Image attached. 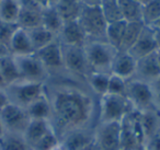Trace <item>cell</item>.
Listing matches in <instances>:
<instances>
[{"mask_svg":"<svg viewBox=\"0 0 160 150\" xmlns=\"http://www.w3.org/2000/svg\"><path fill=\"white\" fill-rule=\"evenodd\" d=\"M53 117L59 129L68 132L82 128L89 122L93 111L92 99L75 88H62L52 100Z\"/></svg>","mask_w":160,"mask_h":150,"instance_id":"1","label":"cell"},{"mask_svg":"<svg viewBox=\"0 0 160 150\" xmlns=\"http://www.w3.org/2000/svg\"><path fill=\"white\" fill-rule=\"evenodd\" d=\"M121 124V146L122 150H145L146 139L140 121V112L134 110L127 114Z\"/></svg>","mask_w":160,"mask_h":150,"instance_id":"2","label":"cell"},{"mask_svg":"<svg viewBox=\"0 0 160 150\" xmlns=\"http://www.w3.org/2000/svg\"><path fill=\"white\" fill-rule=\"evenodd\" d=\"M85 53L91 71L110 73L116 51L107 41H91L85 45Z\"/></svg>","mask_w":160,"mask_h":150,"instance_id":"3","label":"cell"},{"mask_svg":"<svg viewBox=\"0 0 160 150\" xmlns=\"http://www.w3.org/2000/svg\"><path fill=\"white\" fill-rule=\"evenodd\" d=\"M125 95L132 102L135 110L140 111V112L156 111V92L151 83L149 82L140 79L127 81Z\"/></svg>","mask_w":160,"mask_h":150,"instance_id":"4","label":"cell"},{"mask_svg":"<svg viewBox=\"0 0 160 150\" xmlns=\"http://www.w3.org/2000/svg\"><path fill=\"white\" fill-rule=\"evenodd\" d=\"M101 122H121L127 114L135 110L126 95L107 93L101 97Z\"/></svg>","mask_w":160,"mask_h":150,"instance_id":"5","label":"cell"},{"mask_svg":"<svg viewBox=\"0 0 160 150\" xmlns=\"http://www.w3.org/2000/svg\"><path fill=\"white\" fill-rule=\"evenodd\" d=\"M9 100L11 103H14L22 108L29 106L32 102L40 99L44 94V83L43 82H32V81H20L6 87Z\"/></svg>","mask_w":160,"mask_h":150,"instance_id":"6","label":"cell"},{"mask_svg":"<svg viewBox=\"0 0 160 150\" xmlns=\"http://www.w3.org/2000/svg\"><path fill=\"white\" fill-rule=\"evenodd\" d=\"M88 38L92 41H105L108 22L105 21L99 6H85L78 19Z\"/></svg>","mask_w":160,"mask_h":150,"instance_id":"7","label":"cell"},{"mask_svg":"<svg viewBox=\"0 0 160 150\" xmlns=\"http://www.w3.org/2000/svg\"><path fill=\"white\" fill-rule=\"evenodd\" d=\"M96 150H122L120 122H101L93 134Z\"/></svg>","mask_w":160,"mask_h":150,"instance_id":"8","label":"cell"},{"mask_svg":"<svg viewBox=\"0 0 160 150\" xmlns=\"http://www.w3.org/2000/svg\"><path fill=\"white\" fill-rule=\"evenodd\" d=\"M0 121L7 132L23 135L31 118L24 108L10 102L0 113Z\"/></svg>","mask_w":160,"mask_h":150,"instance_id":"9","label":"cell"},{"mask_svg":"<svg viewBox=\"0 0 160 150\" xmlns=\"http://www.w3.org/2000/svg\"><path fill=\"white\" fill-rule=\"evenodd\" d=\"M18 65L21 80L32 82H43L47 78L48 70L45 68L35 54L25 56H14Z\"/></svg>","mask_w":160,"mask_h":150,"instance_id":"10","label":"cell"},{"mask_svg":"<svg viewBox=\"0 0 160 150\" xmlns=\"http://www.w3.org/2000/svg\"><path fill=\"white\" fill-rule=\"evenodd\" d=\"M62 47L65 68L76 76L88 77L90 68L86 57L85 46H69L62 44Z\"/></svg>","mask_w":160,"mask_h":150,"instance_id":"11","label":"cell"},{"mask_svg":"<svg viewBox=\"0 0 160 150\" xmlns=\"http://www.w3.org/2000/svg\"><path fill=\"white\" fill-rule=\"evenodd\" d=\"M158 52V44L157 38H156V32L153 28L145 25L140 33L139 38L135 42V44L132 46L128 53L135 58L136 60L140 58L148 56Z\"/></svg>","mask_w":160,"mask_h":150,"instance_id":"12","label":"cell"},{"mask_svg":"<svg viewBox=\"0 0 160 150\" xmlns=\"http://www.w3.org/2000/svg\"><path fill=\"white\" fill-rule=\"evenodd\" d=\"M35 55L42 62L47 70L49 69H59L64 67V58H62V43L55 40L51 44L46 45L43 48L35 52Z\"/></svg>","mask_w":160,"mask_h":150,"instance_id":"13","label":"cell"},{"mask_svg":"<svg viewBox=\"0 0 160 150\" xmlns=\"http://www.w3.org/2000/svg\"><path fill=\"white\" fill-rule=\"evenodd\" d=\"M136 66L137 60L128 52L118 51L112 62L110 73L118 76L125 80H129L134 75H136Z\"/></svg>","mask_w":160,"mask_h":150,"instance_id":"14","label":"cell"},{"mask_svg":"<svg viewBox=\"0 0 160 150\" xmlns=\"http://www.w3.org/2000/svg\"><path fill=\"white\" fill-rule=\"evenodd\" d=\"M59 35L62 38L60 43L69 46H85L88 41L87 34L78 20L64 23Z\"/></svg>","mask_w":160,"mask_h":150,"instance_id":"15","label":"cell"},{"mask_svg":"<svg viewBox=\"0 0 160 150\" xmlns=\"http://www.w3.org/2000/svg\"><path fill=\"white\" fill-rule=\"evenodd\" d=\"M60 145L64 150H86L93 145V135H90L82 128L70 130Z\"/></svg>","mask_w":160,"mask_h":150,"instance_id":"16","label":"cell"},{"mask_svg":"<svg viewBox=\"0 0 160 150\" xmlns=\"http://www.w3.org/2000/svg\"><path fill=\"white\" fill-rule=\"evenodd\" d=\"M54 129L49 121L45 119H31L28 125L27 129L23 132L25 141L30 146L31 150L38 145V142L42 138H44L49 132Z\"/></svg>","mask_w":160,"mask_h":150,"instance_id":"17","label":"cell"},{"mask_svg":"<svg viewBox=\"0 0 160 150\" xmlns=\"http://www.w3.org/2000/svg\"><path fill=\"white\" fill-rule=\"evenodd\" d=\"M136 75L139 76L140 80L146 82H153L160 76V68L157 59V52L137 60Z\"/></svg>","mask_w":160,"mask_h":150,"instance_id":"18","label":"cell"},{"mask_svg":"<svg viewBox=\"0 0 160 150\" xmlns=\"http://www.w3.org/2000/svg\"><path fill=\"white\" fill-rule=\"evenodd\" d=\"M10 53L13 56H25L35 54L31 38L27 30L19 27L9 45Z\"/></svg>","mask_w":160,"mask_h":150,"instance_id":"19","label":"cell"},{"mask_svg":"<svg viewBox=\"0 0 160 150\" xmlns=\"http://www.w3.org/2000/svg\"><path fill=\"white\" fill-rule=\"evenodd\" d=\"M53 6H55L64 23L78 20L83 8L81 0H57Z\"/></svg>","mask_w":160,"mask_h":150,"instance_id":"20","label":"cell"},{"mask_svg":"<svg viewBox=\"0 0 160 150\" xmlns=\"http://www.w3.org/2000/svg\"><path fill=\"white\" fill-rule=\"evenodd\" d=\"M0 75H1L6 87L21 80L16 57L12 54L0 58Z\"/></svg>","mask_w":160,"mask_h":150,"instance_id":"21","label":"cell"},{"mask_svg":"<svg viewBox=\"0 0 160 150\" xmlns=\"http://www.w3.org/2000/svg\"><path fill=\"white\" fill-rule=\"evenodd\" d=\"M27 113L31 119H45L49 121L53 116V108L52 103L45 95L41 97L40 99L32 102L29 106L25 108Z\"/></svg>","mask_w":160,"mask_h":150,"instance_id":"22","label":"cell"},{"mask_svg":"<svg viewBox=\"0 0 160 150\" xmlns=\"http://www.w3.org/2000/svg\"><path fill=\"white\" fill-rule=\"evenodd\" d=\"M123 20L126 22H142V3L137 0H118Z\"/></svg>","mask_w":160,"mask_h":150,"instance_id":"23","label":"cell"},{"mask_svg":"<svg viewBox=\"0 0 160 150\" xmlns=\"http://www.w3.org/2000/svg\"><path fill=\"white\" fill-rule=\"evenodd\" d=\"M42 25L54 33L55 35L60 33L62 27H64V21L60 18L59 13L56 10L55 6L51 5L48 7H45L42 12Z\"/></svg>","mask_w":160,"mask_h":150,"instance_id":"24","label":"cell"},{"mask_svg":"<svg viewBox=\"0 0 160 150\" xmlns=\"http://www.w3.org/2000/svg\"><path fill=\"white\" fill-rule=\"evenodd\" d=\"M27 31L29 33V36L31 38L32 45H33L35 52H38V49L45 47L46 45L51 44L52 42H54L56 40L55 34L52 33L47 29H45L43 25L27 30Z\"/></svg>","mask_w":160,"mask_h":150,"instance_id":"25","label":"cell"},{"mask_svg":"<svg viewBox=\"0 0 160 150\" xmlns=\"http://www.w3.org/2000/svg\"><path fill=\"white\" fill-rule=\"evenodd\" d=\"M127 22L124 20L116 21L113 23H109L105 32V41L110 45L114 47L116 51H120L121 45L124 38L125 29H126Z\"/></svg>","mask_w":160,"mask_h":150,"instance_id":"26","label":"cell"},{"mask_svg":"<svg viewBox=\"0 0 160 150\" xmlns=\"http://www.w3.org/2000/svg\"><path fill=\"white\" fill-rule=\"evenodd\" d=\"M0 150H31L22 134L6 130L0 138Z\"/></svg>","mask_w":160,"mask_h":150,"instance_id":"27","label":"cell"},{"mask_svg":"<svg viewBox=\"0 0 160 150\" xmlns=\"http://www.w3.org/2000/svg\"><path fill=\"white\" fill-rule=\"evenodd\" d=\"M21 11L20 0H1L0 2V20L17 23Z\"/></svg>","mask_w":160,"mask_h":150,"instance_id":"28","label":"cell"},{"mask_svg":"<svg viewBox=\"0 0 160 150\" xmlns=\"http://www.w3.org/2000/svg\"><path fill=\"white\" fill-rule=\"evenodd\" d=\"M145 24L142 22H127L120 51L128 52L139 38Z\"/></svg>","mask_w":160,"mask_h":150,"instance_id":"29","label":"cell"},{"mask_svg":"<svg viewBox=\"0 0 160 150\" xmlns=\"http://www.w3.org/2000/svg\"><path fill=\"white\" fill-rule=\"evenodd\" d=\"M99 7L108 24L123 20L118 0H101Z\"/></svg>","mask_w":160,"mask_h":150,"instance_id":"30","label":"cell"},{"mask_svg":"<svg viewBox=\"0 0 160 150\" xmlns=\"http://www.w3.org/2000/svg\"><path fill=\"white\" fill-rule=\"evenodd\" d=\"M109 78L110 73L99 72V71H90V73L88 75L90 87L97 94L101 95V97H103V95L108 93Z\"/></svg>","mask_w":160,"mask_h":150,"instance_id":"31","label":"cell"},{"mask_svg":"<svg viewBox=\"0 0 160 150\" xmlns=\"http://www.w3.org/2000/svg\"><path fill=\"white\" fill-rule=\"evenodd\" d=\"M160 20V0H149L142 6V23L148 27Z\"/></svg>","mask_w":160,"mask_h":150,"instance_id":"32","label":"cell"},{"mask_svg":"<svg viewBox=\"0 0 160 150\" xmlns=\"http://www.w3.org/2000/svg\"><path fill=\"white\" fill-rule=\"evenodd\" d=\"M18 29L19 25L17 23L6 22V21L0 20V43L9 47L10 42Z\"/></svg>","mask_w":160,"mask_h":150,"instance_id":"33","label":"cell"},{"mask_svg":"<svg viewBox=\"0 0 160 150\" xmlns=\"http://www.w3.org/2000/svg\"><path fill=\"white\" fill-rule=\"evenodd\" d=\"M127 81L118 76L110 73L109 78V87H108V93L110 94H118V95H125L126 94V87Z\"/></svg>","mask_w":160,"mask_h":150,"instance_id":"34","label":"cell"},{"mask_svg":"<svg viewBox=\"0 0 160 150\" xmlns=\"http://www.w3.org/2000/svg\"><path fill=\"white\" fill-rule=\"evenodd\" d=\"M10 103L9 97H8L7 92L5 89H0V113L2 112V110Z\"/></svg>","mask_w":160,"mask_h":150,"instance_id":"35","label":"cell"},{"mask_svg":"<svg viewBox=\"0 0 160 150\" xmlns=\"http://www.w3.org/2000/svg\"><path fill=\"white\" fill-rule=\"evenodd\" d=\"M10 54H11V53H10L9 47L0 43V58L5 57V56H7V55H10Z\"/></svg>","mask_w":160,"mask_h":150,"instance_id":"36","label":"cell"},{"mask_svg":"<svg viewBox=\"0 0 160 150\" xmlns=\"http://www.w3.org/2000/svg\"><path fill=\"white\" fill-rule=\"evenodd\" d=\"M81 2L85 6H99L101 0H81Z\"/></svg>","mask_w":160,"mask_h":150,"instance_id":"37","label":"cell"},{"mask_svg":"<svg viewBox=\"0 0 160 150\" xmlns=\"http://www.w3.org/2000/svg\"><path fill=\"white\" fill-rule=\"evenodd\" d=\"M151 86H152V88L156 93H160V76L152 82V83H151Z\"/></svg>","mask_w":160,"mask_h":150,"instance_id":"38","label":"cell"},{"mask_svg":"<svg viewBox=\"0 0 160 150\" xmlns=\"http://www.w3.org/2000/svg\"><path fill=\"white\" fill-rule=\"evenodd\" d=\"M155 108H156V112H157V114L160 116V93H156Z\"/></svg>","mask_w":160,"mask_h":150,"instance_id":"39","label":"cell"},{"mask_svg":"<svg viewBox=\"0 0 160 150\" xmlns=\"http://www.w3.org/2000/svg\"><path fill=\"white\" fill-rule=\"evenodd\" d=\"M35 1L38 3V5L42 6L43 8L48 7V6H51V1H49V0H35Z\"/></svg>","mask_w":160,"mask_h":150,"instance_id":"40","label":"cell"},{"mask_svg":"<svg viewBox=\"0 0 160 150\" xmlns=\"http://www.w3.org/2000/svg\"><path fill=\"white\" fill-rule=\"evenodd\" d=\"M155 32H156V38H157V44H158V51L160 52V31L155 30Z\"/></svg>","mask_w":160,"mask_h":150,"instance_id":"41","label":"cell"},{"mask_svg":"<svg viewBox=\"0 0 160 150\" xmlns=\"http://www.w3.org/2000/svg\"><path fill=\"white\" fill-rule=\"evenodd\" d=\"M5 132H6V129H5V127H3L2 123H1V121H0V138H1V137L3 136Z\"/></svg>","mask_w":160,"mask_h":150,"instance_id":"42","label":"cell"},{"mask_svg":"<svg viewBox=\"0 0 160 150\" xmlns=\"http://www.w3.org/2000/svg\"><path fill=\"white\" fill-rule=\"evenodd\" d=\"M0 89H6V84L3 82L2 78H1V75H0Z\"/></svg>","mask_w":160,"mask_h":150,"instance_id":"43","label":"cell"},{"mask_svg":"<svg viewBox=\"0 0 160 150\" xmlns=\"http://www.w3.org/2000/svg\"><path fill=\"white\" fill-rule=\"evenodd\" d=\"M151 28H153V29L157 30V31H160V20L158 21V22L156 23L155 25H152V27H151Z\"/></svg>","mask_w":160,"mask_h":150,"instance_id":"44","label":"cell"},{"mask_svg":"<svg viewBox=\"0 0 160 150\" xmlns=\"http://www.w3.org/2000/svg\"><path fill=\"white\" fill-rule=\"evenodd\" d=\"M157 59H158V64H159V68H160V52H157Z\"/></svg>","mask_w":160,"mask_h":150,"instance_id":"45","label":"cell"},{"mask_svg":"<svg viewBox=\"0 0 160 150\" xmlns=\"http://www.w3.org/2000/svg\"><path fill=\"white\" fill-rule=\"evenodd\" d=\"M52 150H64V149H62V145H59V146H57L56 148H54V149H52Z\"/></svg>","mask_w":160,"mask_h":150,"instance_id":"46","label":"cell"},{"mask_svg":"<svg viewBox=\"0 0 160 150\" xmlns=\"http://www.w3.org/2000/svg\"><path fill=\"white\" fill-rule=\"evenodd\" d=\"M137 1H139L140 3H142V5H145L146 2H148L149 0H137Z\"/></svg>","mask_w":160,"mask_h":150,"instance_id":"47","label":"cell"},{"mask_svg":"<svg viewBox=\"0 0 160 150\" xmlns=\"http://www.w3.org/2000/svg\"><path fill=\"white\" fill-rule=\"evenodd\" d=\"M159 136H160V130H159Z\"/></svg>","mask_w":160,"mask_h":150,"instance_id":"48","label":"cell"},{"mask_svg":"<svg viewBox=\"0 0 160 150\" xmlns=\"http://www.w3.org/2000/svg\"><path fill=\"white\" fill-rule=\"evenodd\" d=\"M0 2H1V0H0Z\"/></svg>","mask_w":160,"mask_h":150,"instance_id":"49","label":"cell"}]
</instances>
